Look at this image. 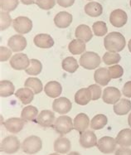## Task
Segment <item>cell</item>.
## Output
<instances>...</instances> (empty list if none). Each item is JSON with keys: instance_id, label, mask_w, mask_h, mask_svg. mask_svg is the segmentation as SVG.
<instances>
[{"instance_id": "20", "label": "cell", "mask_w": 131, "mask_h": 155, "mask_svg": "<svg viewBox=\"0 0 131 155\" xmlns=\"http://www.w3.org/2000/svg\"><path fill=\"white\" fill-rule=\"evenodd\" d=\"M34 44L40 48H51L54 45V40L49 34L41 33L36 35L33 39Z\"/></svg>"}, {"instance_id": "9", "label": "cell", "mask_w": 131, "mask_h": 155, "mask_svg": "<svg viewBox=\"0 0 131 155\" xmlns=\"http://www.w3.org/2000/svg\"><path fill=\"white\" fill-rule=\"evenodd\" d=\"M72 108V104L69 99L66 97L56 98L52 103V109L55 112L60 114H66L70 112Z\"/></svg>"}, {"instance_id": "2", "label": "cell", "mask_w": 131, "mask_h": 155, "mask_svg": "<svg viewBox=\"0 0 131 155\" xmlns=\"http://www.w3.org/2000/svg\"><path fill=\"white\" fill-rule=\"evenodd\" d=\"M100 57L94 51L84 52L80 57L79 63L81 67L87 70H94L100 65Z\"/></svg>"}, {"instance_id": "48", "label": "cell", "mask_w": 131, "mask_h": 155, "mask_svg": "<svg viewBox=\"0 0 131 155\" xmlns=\"http://www.w3.org/2000/svg\"><path fill=\"white\" fill-rule=\"evenodd\" d=\"M67 155H80L79 153L77 152H70V153H68Z\"/></svg>"}, {"instance_id": "40", "label": "cell", "mask_w": 131, "mask_h": 155, "mask_svg": "<svg viewBox=\"0 0 131 155\" xmlns=\"http://www.w3.org/2000/svg\"><path fill=\"white\" fill-rule=\"evenodd\" d=\"M36 4L42 9L50 10L56 4L55 0H36Z\"/></svg>"}, {"instance_id": "10", "label": "cell", "mask_w": 131, "mask_h": 155, "mask_svg": "<svg viewBox=\"0 0 131 155\" xmlns=\"http://www.w3.org/2000/svg\"><path fill=\"white\" fill-rule=\"evenodd\" d=\"M121 93L120 90L113 86H110L104 90L102 95L103 101L109 104H115L120 100Z\"/></svg>"}, {"instance_id": "33", "label": "cell", "mask_w": 131, "mask_h": 155, "mask_svg": "<svg viewBox=\"0 0 131 155\" xmlns=\"http://www.w3.org/2000/svg\"><path fill=\"white\" fill-rule=\"evenodd\" d=\"M15 87L10 81L5 80L0 82V95L1 97H8L14 94Z\"/></svg>"}, {"instance_id": "52", "label": "cell", "mask_w": 131, "mask_h": 155, "mask_svg": "<svg viewBox=\"0 0 131 155\" xmlns=\"http://www.w3.org/2000/svg\"><path fill=\"white\" fill-rule=\"evenodd\" d=\"M89 1H90V0H89Z\"/></svg>"}, {"instance_id": "23", "label": "cell", "mask_w": 131, "mask_h": 155, "mask_svg": "<svg viewBox=\"0 0 131 155\" xmlns=\"http://www.w3.org/2000/svg\"><path fill=\"white\" fill-rule=\"evenodd\" d=\"M34 92L30 88H20L15 92V95L18 98L23 104H28L33 101L34 98Z\"/></svg>"}, {"instance_id": "3", "label": "cell", "mask_w": 131, "mask_h": 155, "mask_svg": "<svg viewBox=\"0 0 131 155\" xmlns=\"http://www.w3.org/2000/svg\"><path fill=\"white\" fill-rule=\"evenodd\" d=\"M42 147V139L35 135L26 138L21 144L22 151L28 154H34L38 153Z\"/></svg>"}, {"instance_id": "16", "label": "cell", "mask_w": 131, "mask_h": 155, "mask_svg": "<svg viewBox=\"0 0 131 155\" xmlns=\"http://www.w3.org/2000/svg\"><path fill=\"white\" fill-rule=\"evenodd\" d=\"M74 129L81 134L87 130L90 125V119L88 115L84 113H80L75 117L73 121Z\"/></svg>"}, {"instance_id": "6", "label": "cell", "mask_w": 131, "mask_h": 155, "mask_svg": "<svg viewBox=\"0 0 131 155\" xmlns=\"http://www.w3.org/2000/svg\"><path fill=\"white\" fill-rule=\"evenodd\" d=\"M13 27L18 33L26 34L31 32L32 29V22L28 17L20 16L13 19Z\"/></svg>"}, {"instance_id": "44", "label": "cell", "mask_w": 131, "mask_h": 155, "mask_svg": "<svg viewBox=\"0 0 131 155\" xmlns=\"http://www.w3.org/2000/svg\"><path fill=\"white\" fill-rule=\"evenodd\" d=\"M115 155H131V149L125 147H120L115 150Z\"/></svg>"}, {"instance_id": "22", "label": "cell", "mask_w": 131, "mask_h": 155, "mask_svg": "<svg viewBox=\"0 0 131 155\" xmlns=\"http://www.w3.org/2000/svg\"><path fill=\"white\" fill-rule=\"evenodd\" d=\"M71 149L70 141L65 137H59L55 140L54 150L58 153H67Z\"/></svg>"}, {"instance_id": "11", "label": "cell", "mask_w": 131, "mask_h": 155, "mask_svg": "<svg viewBox=\"0 0 131 155\" xmlns=\"http://www.w3.org/2000/svg\"><path fill=\"white\" fill-rule=\"evenodd\" d=\"M27 44L28 43L26 38L21 34L13 35L8 41V48L14 52L23 51L27 47Z\"/></svg>"}, {"instance_id": "4", "label": "cell", "mask_w": 131, "mask_h": 155, "mask_svg": "<svg viewBox=\"0 0 131 155\" xmlns=\"http://www.w3.org/2000/svg\"><path fill=\"white\" fill-rule=\"evenodd\" d=\"M53 128L56 132L60 134L61 135H64L70 133L74 129L73 122L69 116L67 115H61L56 119Z\"/></svg>"}, {"instance_id": "43", "label": "cell", "mask_w": 131, "mask_h": 155, "mask_svg": "<svg viewBox=\"0 0 131 155\" xmlns=\"http://www.w3.org/2000/svg\"><path fill=\"white\" fill-rule=\"evenodd\" d=\"M122 93L127 98H131V81L126 82L123 86Z\"/></svg>"}, {"instance_id": "18", "label": "cell", "mask_w": 131, "mask_h": 155, "mask_svg": "<svg viewBox=\"0 0 131 155\" xmlns=\"http://www.w3.org/2000/svg\"><path fill=\"white\" fill-rule=\"evenodd\" d=\"M94 80L100 86H107L111 80V77L110 76L109 70L107 68H99L94 73Z\"/></svg>"}, {"instance_id": "24", "label": "cell", "mask_w": 131, "mask_h": 155, "mask_svg": "<svg viewBox=\"0 0 131 155\" xmlns=\"http://www.w3.org/2000/svg\"><path fill=\"white\" fill-rule=\"evenodd\" d=\"M75 36L77 39H80L85 42H88L91 40L93 37V33L90 30L89 26L85 24H80L76 29Z\"/></svg>"}, {"instance_id": "32", "label": "cell", "mask_w": 131, "mask_h": 155, "mask_svg": "<svg viewBox=\"0 0 131 155\" xmlns=\"http://www.w3.org/2000/svg\"><path fill=\"white\" fill-rule=\"evenodd\" d=\"M108 122V119L105 114H99L95 115L90 120V128L94 130H99L106 126Z\"/></svg>"}, {"instance_id": "13", "label": "cell", "mask_w": 131, "mask_h": 155, "mask_svg": "<svg viewBox=\"0 0 131 155\" xmlns=\"http://www.w3.org/2000/svg\"><path fill=\"white\" fill-rule=\"evenodd\" d=\"M128 16L124 10L115 9L110 13V22L115 28H121L127 22Z\"/></svg>"}, {"instance_id": "41", "label": "cell", "mask_w": 131, "mask_h": 155, "mask_svg": "<svg viewBox=\"0 0 131 155\" xmlns=\"http://www.w3.org/2000/svg\"><path fill=\"white\" fill-rule=\"evenodd\" d=\"M91 91V95H92V101H97L100 98L101 94H102V90L100 88V86L97 85H90L88 87Z\"/></svg>"}, {"instance_id": "26", "label": "cell", "mask_w": 131, "mask_h": 155, "mask_svg": "<svg viewBox=\"0 0 131 155\" xmlns=\"http://www.w3.org/2000/svg\"><path fill=\"white\" fill-rule=\"evenodd\" d=\"M116 142L120 147L128 148L131 146V130L124 129L120 130L116 137Z\"/></svg>"}, {"instance_id": "46", "label": "cell", "mask_w": 131, "mask_h": 155, "mask_svg": "<svg viewBox=\"0 0 131 155\" xmlns=\"http://www.w3.org/2000/svg\"><path fill=\"white\" fill-rule=\"evenodd\" d=\"M21 2L24 5H32L36 3V0H21Z\"/></svg>"}, {"instance_id": "29", "label": "cell", "mask_w": 131, "mask_h": 155, "mask_svg": "<svg viewBox=\"0 0 131 155\" xmlns=\"http://www.w3.org/2000/svg\"><path fill=\"white\" fill-rule=\"evenodd\" d=\"M38 116V110L33 105H27L22 109L21 118L26 121H33Z\"/></svg>"}, {"instance_id": "5", "label": "cell", "mask_w": 131, "mask_h": 155, "mask_svg": "<svg viewBox=\"0 0 131 155\" xmlns=\"http://www.w3.org/2000/svg\"><path fill=\"white\" fill-rule=\"evenodd\" d=\"M20 146L21 143L19 139L14 135H9L2 140L0 149L2 152L6 153L8 154H13L19 150Z\"/></svg>"}, {"instance_id": "50", "label": "cell", "mask_w": 131, "mask_h": 155, "mask_svg": "<svg viewBox=\"0 0 131 155\" xmlns=\"http://www.w3.org/2000/svg\"><path fill=\"white\" fill-rule=\"evenodd\" d=\"M49 155H60L58 153H51V154Z\"/></svg>"}, {"instance_id": "28", "label": "cell", "mask_w": 131, "mask_h": 155, "mask_svg": "<svg viewBox=\"0 0 131 155\" xmlns=\"http://www.w3.org/2000/svg\"><path fill=\"white\" fill-rule=\"evenodd\" d=\"M85 12L87 15L96 18L102 14L103 8L101 4L97 2H90L85 6Z\"/></svg>"}, {"instance_id": "21", "label": "cell", "mask_w": 131, "mask_h": 155, "mask_svg": "<svg viewBox=\"0 0 131 155\" xmlns=\"http://www.w3.org/2000/svg\"><path fill=\"white\" fill-rule=\"evenodd\" d=\"M92 100L91 91L89 88L80 89L75 94V102L80 105H86Z\"/></svg>"}, {"instance_id": "38", "label": "cell", "mask_w": 131, "mask_h": 155, "mask_svg": "<svg viewBox=\"0 0 131 155\" xmlns=\"http://www.w3.org/2000/svg\"><path fill=\"white\" fill-rule=\"evenodd\" d=\"M12 22L13 21H12L9 13L1 10V12H0V29H1V31H4L7 28H8Z\"/></svg>"}, {"instance_id": "39", "label": "cell", "mask_w": 131, "mask_h": 155, "mask_svg": "<svg viewBox=\"0 0 131 155\" xmlns=\"http://www.w3.org/2000/svg\"><path fill=\"white\" fill-rule=\"evenodd\" d=\"M111 79H119L124 74V69L120 65H113L108 68Z\"/></svg>"}, {"instance_id": "7", "label": "cell", "mask_w": 131, "mask_h": 155, "mask_svg": "<svg viewBox=\"0 0 131 155\" xmlns=\"http://www.w3.org/2000/svg\"><path fill=\"white\" fill-rule=\"evenodd\" d=\"M116 139L110 136H104L98 140L97 148L103 153H112L116 150Z\"/></svg>"}, {"instance_id": "47", "label": "cell", "mask_w": 131, "mask_h": 155, "mask_svg": "<svg viewBox=\"0 0 131 155\" xmlns=\"http://www.w3.org/2000/svg\"><path fill=\"white\" fill-rule=\"evenodd\" d=\"M128 124H129V126H130V128H131V112H130V114H129Z\"/></svg>"}, {"instance_id": "30", "label": "cell", "mask_w": 131, "mask_h": 155, "mask_svg": "<svg viewBox=\"0 0 131 155\" xmlns=\"http://www.w3.org/2000/svg\"><path fill=\"white\" fill-rule=\"evenodd\" d=\"M61 67L65 71L68 73H74L79 68V64L77 59L72 57H67L63 59L61 62Z\"/></svg>"}, {"instance_id": "15", "label": "cell", "mask_w": 131, "mask_h": 155, "mask_svg": "<svg viewBox=\"0 0 131 155\" xmlns=\"http://www.w3.org/2000/svg\"><path fill=\"white\" fill-rule=\"evenodd\" d=\"M36 121L42 127H53V124L56 121V118L52 111L45 110L41 111Z\"/></svg>"}, {"instance_id": "34", "label": "cell", "mask_w": 131, "mask_h": 155, "mask_svg": "<svg viewBox=\"0 0 131 155\" xmlns=\"http://www.w3.org/2000/svg\"><path fill=\"white\" fill-rule=\"evenodd\" d=\"M42 70V65L41 61L37 59L30 60V66L25 70V72L30 76H38Z\"/></svg>"}, {"instance_id": "31", "label": "cell", "mask_w": 131, "mask_h": 155, "mask_svg": "<svg viewBox=\"0 0 131 155\" xmlns=\"http://www.w3.org/2000/svg\"><path fill=\"white\" fill-rule=\"evenodd\" d=\"M24 86L30 88L31 90L33 91L35 95L40 94L43 90V86H42V81L36 77H30L26 80L25 83H24Z\"/></svg>"}, {"instance_id": "36", "label": "cell", "mask_w": 131, "mask_h": 155, "mask_svg": "<svg viewBox=\"0 0 131 155\" xmlns=\"http://www.w3.org/2000/svg\"><path fill=\"white\" fill-rule=\"evenodd\" d=\"M92 30L94 34L97 36V37H103L104 35L107 33L108 28L106 26V22H102V21H98L93 23L92 25Z\"/></svg>"}, {"instance_id": "49", "label": "cell", "mask_w": 131, "mask_h": 155, "mask_svg": "<svg viewBox=\"0 0 131 155\" xmlns=\"http://www.w3.org/2000/svg\"><path fill=\"white\" fill-rule=\"evenodd\" d=\"M128 48H129V51L131 52V39L129 41V43H128Z\"/></svg>"}, {"instance_id": "8", "label": "cell", "mask_w": 131, "mask_h": 155, "mask_svg": "<svg viewBox=\"0 0 131 155\" xmlns=\"http://www.w3.org/2000/svg\"><path fill=\"white\" fill-rule=\"evenodd\" d=\"M10 66L12 68L18 71L26 70L30 66V60L24 53H16L11 57Z\"/></svg>"}, {"instance_id": "37", "label": "cell", "mask_w": 131, "mask_h": 155, "mask_svg": "<svg viewBox=\"0 0 131 155\" xmlns=\"http://www.w3.org/2000/svg\"><path fill=\"white\" fill-rule=\"evenodd\" d=\"M18 0H0V8L2 11L12 12L18 6Z\"/></svg>"}, {"instance_id": "27", "label": "cell", "mask_w": 131, "mask_h": 155, "mask_svg": "<svg viewBox=\"0 0 131 155\" xmlns=\"http://www.w3.org/2000/svg\"><path fill=\"white\" fill-rule=\"evenodd\" d=\"M86 42L80 39H74L68 45V50L73 55H80L86 51Z\"/></svg>"}, {"instance_id": "51", "label": "cell", "mask_w": 131, "mask_h": 155, "mask_svg": "<svg viewBox=\"0 0 131 155\" xmlns=\"http://www.w3.org/2000/svg\"><path fill=\"white\" fill-rule=\"evenodd\" d=\"M129 4H130V7H131V0H130V2H129Z\"/></svg>"}, {"instance_id": "25", "label": "cell", "mask_w": 131, "mask_h": 155, "mask_svg": "<svg viewBox=\"0 0 131 155\" xmlns=\"http://www.w3.org/2000/svg\"><path fill=\"white\" fill-rule=\"evenodd\" d=\"M131 110V102L128 99H120L114 104V112L118 115H125Z\"/></svg>"}, {"instance_id": "19", "label": "cell", "mask_w": 131, "mask_h": 155, "mask_svg": "<svg viewBox=\"0 0 131 155\" xmlns=\"http://www.w3.org/2000/svg\"><path fill=\"white\" fill-rule=\"evenodd\" d=\"M44 91L46 95L51 98H57L62 92V86L59 82L56 81H49L44 87Z\"/></svg>"}, {"instance_id": "1", "label": "cell", "mask_w": 131, "mask_h": 155, "mask_svg": "<svg viewBox=\"0 0 131 155\" xmlns=\"http://www.w3.org/2000/svg\"><path fill=\"white\" fill-rule=\"evenodd\" d=\"M104 45L108 51L119 52L125 48L126 41L125 37L120 32H112L105 38Z\"/></svg>"}, {"instance_id": "17", "label": "cell", "mask_w": 131, "mask_h": 155, "mask_svg": "<svg viewBox=\"0 0 131 155\" xmlns=\"http://www.w3.org/2000/svg\"><path fill=\"white\" fill-rule=\"evenodd\" d=\"M72 22V15L67 12H60L54 18V23L59 28H67Z\"/></svg>"}, {"instance_id": "35", "label": "cell", "mask_w": 131, "mask_h": 155, "mask_svg": "<svg viewBox=\"0 0 131 155\" xmlns=\"http://www.w3.org/2000/svg\"><path fill=\"white\" fill-rule=\"evenodd\" d=\"M103 61L106 65L110 66V65H115L120 62L121 59L120 55L118 52H112V51H107L103 56Z\"/></svg>"}, {"instance_id": "42", "label": "cell", "mask_w": 131, "mask_h": 155, "mask_svg": "<svg viewBox=\"0 0 131 155\" xmlns=\"http://www.w3.org/2000/svg\"><path fill=\"white\" fill-rule=\"evenodd\" d=\"M13 51L6 47L0 48V61H7L12 56Z\"/></svg>"}, {"instance_id": "12", "label": "cell", "mask_w": 131, "mask_h": 155, "mask_svg": "<svg viewBox=\"0 0 131 155\" xmlns=\"http://www.w3.org/2000/svg\"><path fill=\"white\" fill-rule=\"evenodd\" d=\"M25 121L22 118H9L4 122V127L10 133L18 134L23 129L26 124Z\"/></svg>"}, {"instance_id": "45", "label": "cell", "mask_w": 131, "mask_h": 155, "mask_svg": "<svg viewBox=\"0 0 131 155\" xmlns=\"http://www.w3.org/2000/svg\"><path fill=\"white\" fill-rule=\"evenodd\" d=\"M58 5L62 8H68L71 7L75 3V0H57Z\"/></svg>"}, {"instance_id": "14", "label": "cell", "mask_w": 131, "mask_h": 155, "mask_svg": "<svg viewBox=\"0 0 131 155\" xmlns=\"http://www.w3.org/2000/svg\"><path fill=\"white\" fill-rule=\"evenodd\" d=\"M80 144L85 149H90L97 145V138L96 134L90 130H86L80 134Z\"/></svg>"}]
</instances>
